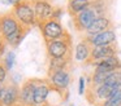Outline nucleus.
Instances as JSON below:
<instances>
[{
  "mask_svg": "<svg viewBox=\"0 0 121 106\" xmlns=\"http://www.w3.org/2000/svg\"><path fill=\"white\" fill-rule=\"evenodd\" d=\"M96 18H98L96 13H95V10L92 9L91 5H90V7L87 8V9H85L83 12H81V13H78V14L73 16L74 27H76V30L79 31V32L86 31Z\"/></svg>",
  "mask_w": 121,
  "mask_h": 106,
  "instance_id": "39448f33",
  "label": "nucleus"
},
{
  "mask_svg": "<svg viewBox=\"0 0 121 106\" xmlns=\"http://www.w3.org/2000/svg\"><path fill=\"white\" fill-rule=\"evenodd\" d=\"M70 51V39L65 32L63 38L47 43V52L51 58H64Z\"/></svg>",
  "mask_w": 121,
  "mask_h": 106,
  "instance_id": "f257e3e1",
  "label": "nucleus"
},
{
  "mask_svg": "<svg viewBox=\"0 0 121 106\" xmlns=\"http://www.w3.org/2000/svg\"><path fill=\"white\" fill-rule=\"evenodd\" d=\"M5 76H7V69L3 66V65H0V84H3L4 83Z\"/></svg>",
  "mask_w": 121,
  "mask_h": 106,
  "instance_id": "5701e85b",
  "label": "nucleus"
},
{
  "mask_svg": "<svg viewBox=\"0 0 121 106\" xmlns=\"http://www.w3.org/2000/svg\"><path fill=\"white\" fill-rule=\"evenodd\" d=\"M94 66L96 67L95 70H99V71L113 72V71H117V70H121V61L117 56H112L96 62Z\"/></svg>",
  "mask_w": 121,
  "mask_h": 106,
  "instance_id": "ddd939ff",
  "label": "nucleus"
},
{
  "mask_svg": "<svg viewBox=\"0 0 121 106\" xmlns=\"http://www.w3.org/2000/svg\"><path fill=\"white\" fill-rule=\"evenodd\" d=\"M91 0H69L68 3V10L72 16H76L78 13L83 12L85 9L91 5Z\"/></svg>",
  "mask_w": 121,
  "mask_h": 106,
  "instance_id": "f3484780",
  "label": "nucleus"
},
{
  "mask_svg": "<svg viewBox=\"0 0 121 106\" xmlns=\"http://www.w3.org/2000/svg\"><path fill=\"white\" fill-rule=\"evenodd\" d=\"M21 0H1L3 4H7V5H17Z\"/></svg>",
  "mask_w": 121,
  "mask_h": 106,
  "instance_id": "393cba45",
  "label": "nucleus"
},
{
  "mask_svg": "<svg viewBox=\"0 0 121 106\" xmlns=\"http://www.w3.org/2000/svg\"><path fill=\"white\" fill-rule=\"evenodd\" d=\"M85 92V79L83 78H79V83H78V93L79 94H83Z\"/></svg>",
  "mask_w": 121,
  "mask_h": 106,
  "instance_id": "b1692460",
  "label": "nucleus"
},
{
  "mask_svg": "<svg viewBox=\"0 0 121 106\" xmlns=\"http://www.w3.org/2000/svg\"><path fill=\"white\" fill-rule=\"evenodd\" d=\"M91 1H92V0H91Z\"/></svg>",
  "mask_w": 121,
  "mask_h": 106,
  "instance_id": "bb28decb",
  "label": "nucleus"
},
{
  "mask_svg": "<svg viewBox=\"0 0 121 106\" xmlns=\"http://www.w3.org/2000/svg\"><path fill=\"white\" fill-rule=\"evenodd\" d=\"M120 106H121V105H120Z\"/></svg>",
  "mask_w": 121,
  "mask_h": 106,
  "instance_id": "cd10ccee",
  "label": "nucleus"
},
{
  "mask_svg": "<svg viewBox=\"0 0 121 106\" xmlns=\"http://www.w3.org/2000/svg\"><path fill=\"white\" fill-rule=\"evenodd\" d=\"M14 53L13 52H9L8 54H7V57H5V61H4V67H5L7 70H11L12 67H13V63H14Z\"/></svg>",
  "mask_w": 121,
  "mask_h": 106,
  "instance_id": "4be33fe9",
  "label": "nucleus"
},
{
  "mask_svg": "<svg viewBox=\"0 0 121 106\" xmlns=\"http://www.w3.org/2000/svg\"><path fill=\"white\" fill-rule=\"evenodd\" d=\"M104 84L109 85L113 89H118L121 88V70H117V71H113L108 75L107 80H105Z\"/></svg>",
  "mask_w": 121,
  "mask_h": 106,
  "instance_id": "a211bd4d",
  "label": "nucleus"
},
{
  "mask_svg": "<svg viewBox=\"0 0 121 106\" xmlns=\"http://www.w3.org/2000/svg\"><path fill=\"white\" fill-rule=\"evenodd\" d=\"M113 90L115 89L107 84H100V85L91 84V88L87 92V98H89V101L91 103H96V105L102 106V103L108 100V97L112 94Z\"/></svg>",
  "mask_w": 121,
  "mask_h": 106,
  "instance_id": "20e7f679",
  "label": "nucleus"
},
{
  "mask_svg": "<svg viewBox=\"0 0 121 106\" xmlns=\"http://www.w3.org/2000/svg\"><path fill=\"white\" fill-rule=\"evenodd\" d=\"M112 56H117V47H116V44L92 47L91 54H90V58L87 61V63L95 65L96 62L102 61L104 58H108V57H112Z\"/></svg>",
  "mask_w": 121,
  "mask_h": 106,
  "instance_id": "423d86ee",
  "label": "nucleus"
},
{
  "mask_svg": "<svg viewBox=\"0 0 121 106\" xmlns=\"http://www.w3.org/2000/svg\"><path fill=\"white\" fill-rule=\"evenodd\" d=\"M21 26H20L18 21H17V18L14 16L8 14V16H4V17L0 18V31H1L4 38L11 35V34H13Z\"/></svg>",
  "mask_w": 121,
  "mask_h": 106,
  "instance_id": "f8f14e48",
  "label": "nucleus"
},
{
  "mask_svg": "<svg viewBox=\"0 0 121 106\" xmlns=\"http://www.w3.org/2000/svg\"><path fill=\"white\" fill-rule=\"evenodd\" d=\"M26 34V31H22V27H20L17 31H14L13 34H11V35L5 36L4 38V40L7 41L8 44H11V45H18L20 43H21L22 38H24V35Z\"/></svg>",
  "mask_w": 121,
  "mask_h": 106,
  "instance_id": "6ab92c4d",
  "label": "nucleus"
},
{
  "mask_svg": "<svg viewBox=\"0 0 121 106\" xmlns=\"http://www.w3.org/2000/svg\"><path fill=\"white\" fill-rule=\"evenodd\" d=\"M91 49L92 47L89 44V41L86 39L81 40L78 44L76 45V52H74V58L78 62H87L91 54Z\"/></svg>",
  "mask_w": 121,
  "mask_h": 106,
  "instance_id": "4468645a",
  "label": "nucleus"
},
{
  "mask_svg": "<svg viewBox=\"0 0 121 106\" xmlns=\"http://www.w3.org/2000/svg\"><path fill=\"white\" fill-rule=\"evenodd\" d=\"M50 82L56 89L64 90L68 88L69 83H70V75L66 70H57V71H52L50 75Z\"/></svg>",
  "mask_w": 121,
  "mask_h": 106,
  "instance_id": "9b49d317",
  "label": "nucleus"
},
{
  "mask_svg": "<svg viewBox=\"0 0 121 106\" xmlns=\"http://www.w3.org/2000/svg\"><path fill=\"white\" fill-rule=\"evenodd\" d=\"M121 105V88L115 89L107 101L102 103V106H120Z\"/></svg>",
  "mask_w": 121,
  "mask_h": 106,
  "instance_id": "aec40b11",
  "label": "nucleus"
},
{
  "mask_svg": "<svg viewBox=\"0 0 121 106\" xmlns=\"http://www.w3.org/2000/svg\"><path fill=\"white\" fill-rule=\"evenodd\" d=\"M48 94H50V87L47 84L37 85L34 92V106H42L47 102Z\"/></svg>",
  "mask_w": 121,
  "mask_h": 106,
  "instance_id": "dca6fc26",
  "label": "nucleus"
},
{
  "mask_svg": "<svg viewBox=\"0 0 121 106\" xmlns=\"http://www.w3.org/2000/svg\"><path fill=\"white\" fill-rule=\"evenodd\" d=\"M4 48H5V44H4V41L0 39V54L3 53V51H4Z\"/></svg>",
  "mask_w": 121,
  "mask_h": 106,
  "instance_id": "a878e982",
  "label": "nucleus"
},
{
  "mask_svg": "<svg viewBox=\"0 0 121 106\" xmlns=\"http://www.w3.org/2000/svg\"><path fill=\"white\" fill-rule=\"evenodd\" d=\"M34 12H35V18L38 22H46L48 20L53 18V7L46 0H35L34 3Z\"/></svg>",
  "mask_w": 121,
  "mask_h": 106,
  "instance_id": "0eeeda50",
  "label": "nucleus"
},
{
  "mask_svg": "<svg viewBox=\"0 0 121 106\" xmlns=\"http://www.w3.org/2000/svg\"><path fill=\"white\" fill-rule=\"evenodd\" d=\"M87 41L91 47H100V45H111L116 43V34L113 30H107L104 32L96 34L92 36H86Z\"/></svg>",
  "mask_w": 121,
  "mask_h": 106,
  "instance_id": "6e6552de",
  "label": "nucleus"
},
{
  "mask_svg": "<svg viewBox=\"0 0 121 106\" xmlns=\"http://www.w3.org/2000/svg\"><path fill=\"white\" fill-rule=\"evenodd\" d=\"M111 27H112L111 18L107 17V16H103V17H98L85 32H86V36H92V35H96V34L104 32L107 30H112Z\"/></svg>",
  "mask_w": 121,
  "mask_h": 106,
  "instance_id": "9d476101",
  "label": "nucleus"
},
{
  "mask_svg": "<svg viewBox=\"0 0 121 106\" xmlns=\"http://www.w3.org/2000/svg\"><path fill=\"white\" fill-rule=\"evenodd\" d=\"M109 74H111V72H105V71H99V70H95L94 74H92V76H91V84H92V85L104 84Z\"/></svg>",
  "mask_w": 121,
  "mask_h": 106,
  "instance_id": "412c9836",
  "label": "nucleus"
},
{
  "mask_svg": "<svg viewBox=\"0 0 121 106\" xmlns=\"http://www.w3.org/2000/svg\"><path fill=\"white\" fill-rule=\"evenodd\" d=\"M37 84L33 80H27L20 89V103L22 106H34V92Z\"/></svg>",
  "mask_w": 121,
  "mask_h": 106,
  "instance_id": "1a4fd4ad",
  "label": "nucleus"
},
{
  "mask_svg": "<svg viewBox=\"0 0 121 106\" xmlns=\"http://www.w3.org/2000/svg\"><path fill=\"white\" fill-rule=\"evenodd\" d=\"M16 102H20V90L14 85L5 87V92L0 106H13Z\"/></svg>",
  "mask_w": 121,
  "mask_h": 106,
  "instance_id": "2eb2a0df",
  "label": "nucleus"
},
{
  "mask_svg": "<svg viewBox=\"0 0 121 106\" xmlns=\"http://www.w3.org/2000/svg\"><path fill=\"white\" fill-rule=\"evenodd\" d=\"M40 28H42L43 36H44L47 43H50L52 40H57V39L63 38L65 35V31H64L63 26L56 20H48L46 22L40 23Z\"/></svg>",
  "mask_w": 121,
  "mask_h": 106,
  "instance_id": "7ed1b4c3",
  "label": "nucleus"
},
{
  "mask_svg": "<svg viewBox=\"0 0 121 106\" xmlns=\"http://www.w3.org/2000/svg\"><path fill=\"white\" fill-rule=\"evenodd\" d=\"M13 16L17 18V21H20V22L27 26L34 25L37 22L34 7H31V4L29 1H20L17 5H14Z\"/></svg>",
  "mask_w": 121,
  "mask_h": 106,
  "instance_id": "f03ea898",
  "label": "nucleus"
}]
</instances>
